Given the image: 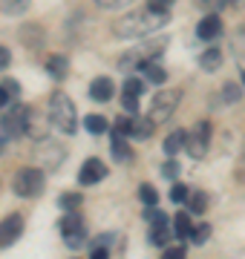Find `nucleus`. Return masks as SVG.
I'll list each match as a JSON object with an SVG mask.
<instances>
[{"mask_svg": "<svg viewBox=\"0 0 245 259\" xmlns=\"http://www.w3.org/2000/svg\"><path fill=\"white\" fill-rule=\"evenodd\" d=\"M153 130H156V121L150 118V115H133V133H130V139H150L153 136Z\"/></svg>", "mask_w": 245, "mask_h": 259, "instance_id": "nucleus-14", "label": "nucleus"}, {"mask_svg": "<svg viewBox=\"0 0 245 259\" xmlns=\"http://www.w3.org/2000/svg\"><path fill=\"white\" fill-rule=\"evenodd\" d=\"M139 199H142L144 204H159V190H156L153 185H147V182H144V185L139 187Z\"/></svg>", "mask_w": 245, "mask_h": 259, "instance_id": "nucleus-26", "label": "nucleus"}, {"mask_svg": "<svg viewBox=\"0 0 245 259\" xmlns=\"http://www.w3.org/2000/svg\"><path fill=\"white\" fill-rule=\"evenodd\" d=\"M188 196H190V187L182 185V182H176V185L170 187V202L182 204V202H188Z\"/></svg>", "mask_w": 245, "mask_h": 259, "instance_id": "nucleus-27", "label": "nucleus"}, {"mask_svg": "<svg viewBox=\"0 0 245 259\" xmlns=\"http://www.w3.org/2000/svg\"><path fill=\"white\" fill-rule=\"evenodd\" d=\"M110 256V250L104 248V245H98V248H93V259H107Z\"/></svg>", "mask_w": 245, "mask_h": 259, "instance_id": "nucleus-38", "label": "nucleus"}, {"mask_svg": "<svg viewBox=\"0 0 245 259\" xmlns=\"http://www.w3.org/2000/svg\"><path fill=\"white\" fill-rule=\"evenodd\" d=\"M199 66H202V72H217L219 66H222V49L208 47L205 52L199 55Z\"/></svg>", "mask_w": 245, "mask_h": 259, "instance_id": "nucleus-15", "label": "nucleus"}, {"mask_svg": "<svg viewBox=\"0 0 245 259\" xmlns=\"http://www.w3.org/2000/svg\"><path fill=\"white\" fill-rule=\"evenodd\" d=\"M234 179L239 185H245V141H242V150L236 156V164H234Z\"/></svg>", "mask_w": 245, "mask_h": 259, "instance_id": "nucleus-28", "label": "nucleus"}, {"mask_svg": "<svg viewBox=\"0 0 245 259\" xmlns=\"http://www.w3.org/2000/svg\"><path fill=\"white\" fill-rule=\"evenodd\" d=\"M101 9H124V6H130L133 0H95Z\"/></svg>", "mask_w": 245, "mask_h": 259, "instance_id": "nucleus-34", "label": "nucleus"}, {"mask_svg": "<svg viewBox=\"0 0 245 259\" xmlns=\"http://www.w3.org/2000/svg\"><path fill=\"white\" fill-rule=\"evenodd\" d=\"M104 176H107V164H104L101 158H87L84 164H81V170H78V185H98V182H104Z\"/></svg>", "mask_w": 245, "mask_h": 259, "instance_id": "nucleus-8", "label": "nucleus"}, {"mask_svg": "<svg viewBox=\"0 0 245 259\" xmlns=\"http://www.w3.org/2000/svg\"><path fill=\"white\" fill-rule=\"evenodd\" d=\"M84 124H87V130H90L93 136H104V133L110 130V121L104 118V115H98V112H93V115H87V118H84Z\"/></svg>", "mask_w": 245, "mask_h": 259, "instance_id": "nucleus-22", "label": "nucleus"}, {"mask_svg": "<svg viewBox=\"0 0 245 259\" xmlns=\"http://www.w3.org/2000/svg\"><path fill=\"white\" fill-rule=\"evenodd\" d=\"M173 233H176L179 239H190V233H193L190 210H179V213H176V219H173Z\"/></svg>", "mask_w": 245, "mask_h": 259, "instance_id": "nucleus-19", "label": "nucleus"}, {"mask_svg": "<svg viewBox=\"0 0 245 259\" xmlns=\"http://www.w3.org/2000/svg\"><path fill=\"white\" fill-rule=\"evenodd\" d=\"M61 158H64V150L58 147L55 141H44L40 144V164L47 167V170H58V164H61Z\"/></svg>", "mask_w": 245, "mask_h": 259, "instance_id": "nucleus-13", "label": "nucleus"}, {"mask_svg": "<svg viewBox=\"0 0 245 259\" xmlns=\"http://www.w3.org/2000/svg\"><path fill=\"white\" fill-rule=\"evenodd\" d=\"M113 93H115V87H113V81H110L107 75H98V78L90 83V98L98 101V104H107L110 98H113Z\"/></svg>", "mask_w": 245, "mask_h": 259, "instance_id": "nucleus-11", "label": "nucleus"}, {"mask_svg": "<svg viewBox=\"0 0 245 259\" xmlns=\"http://www.w3.org/2000/svg\"><path fill=\"white\" fill-rule=\"evenodd\" d=\"M170 20V12H159V9H150L147 12H133V15H124L118 23H115V37L121 40H142V37H150L156 35L161 26H168Z\"/></svg>", "mask_w": 245, "mask_h": 259, "instance_id": "nucleus-1", "label": "nucleus"}, {"mask_svg": "<svg viewBox=\"0 0 245 259\" xmlns=\"http://www.w3.org/2000/svg\"><path fill=\"white\" fill-rule=\"evenodd\" d=\"M3 139H6V133H0V153H3V147H6V141Z\"/></svg>", "mask_w": 245, "mask_h": 259, "instance_id": "nucleus-40", "label": "nucleus"}, {"mask_svg": "<svg viewBox=\"0 0 245 259\" xmlns=\"http://www.w3.org/2000/svg\"><path fill=\"white\" fill-rule=\"evenodd\" d=\"M211 239V225L202 222V225H193V233H190V242L193 245H205V242Z\"/></svg>", "mask_w": 245, "mask_h": 259, "instance_id": "nucleus-24", "label": "nucleus"}, {"mask_svg": "<svg viewBox=\"0 0 245 259\" xmlns=\"http://www.w3.org/2000/svg\"><path fill=\"white\" fill-rule=\"evenodd\" d=\"M144 83L139 81V78H124V87H121V107L130 115H136L139 112V95H142Z\"/></svg>", "mask_w": 245, "mask_h": 259, "instance_id": "nucleus-10", "label": "nucleus"}, {"mask_svg": "<svg viewBox=\"0 0 245 259\" xmlns=\"http://www.w3.org/2000/svg\"><path fill=\"white\" fill-rule=\"evenodd\" d=\"M161 176H165V179H176V176H179V161L168 158V161L161 164Z\"/></svg>", "mask_w": 245, "mask_h": 259, "instance_id": "nucleus-31", "label": "nucleus"}, {"mask_svg": "<svg viewBox=\"0 0 245 259\" xmlns=\"http://www.w3.org/2000/svg\"><path fill=\"white\" fill-rule=\"evenodd\" d=\"M113 133L130 136V133H133V115H130V118H118V121H115V124H113Z\"/></svg>", "mask_w": 245, "mask_h": 259, "instance_id": "nucleus-32", "label": "nucleus"}, {"mask_svg": "<svg viewBox=\"0 0 245 259\" xmlns=\"http://www.w3.org/2000/svg\"><path fill=\"white\" fill-rule=\"evenodd\" d=\"M9 64H12V52L3 47V44H0V69H6Z\"/></svg>", "mask_w": 245, "mask_h": 259, "instance_id": "nucleus-37", "label": "nucleus"}, {"mask_svg": "<svg viewBox=\"0 0 245 259\" xmlns=\"http://www.w3.org/2000/svg\"><path fill=\"white\" fill-rule=\"evenodd\" d=\"M29 115H32V110H29V107H23V104H18V107H12V110L0 118V127H3V133H6L9 139H18V136H23V133H26Z\"/></svg>", "mask_w": 245, "mask_h": 259, "instance_id": "nucleus-7", "label": "nucleus"}, {"mask_svg": "<svg viewBox=\"0 0 245 259\" xmlns=\"http://www.w3.org/2000/svg\"><path fill=\"white\" fill-rule=\"evenodd\" d=\"M66 69H69V61H66L64 55H52L47 61V72H49V78H52V81H64L66 75Z\"/></svg>", "mask_w": 245, "mask_h": 259, "instance_id": "nucleus-18", "label": "nucleus"}, {"mask_svg": "<svg viewBox=\"0 0 245 259\" xmlns=\"http://www.w3.org/2000/svg\"><path fill=\"white\" fill-rule=\"evenodd\" d=\"M81 204H84V196L81 193H61V199H58V207L61 210H81Z\"/></svg>", "mask_w": 245, "mask_h": 259, "instance_id": "nucleus-23", "label": "nucleus"}, {"mask_svg": "<svg viewBox=\"0 0 245 259\" xmlns=\"http://www.w3.org/2000/svg\"><path fill=\"white\" fill-rule=\"evenodd\" d=\"M20 233H23V216L9 213V216L0 222V248H9V245H15Z\"/></svg>", "mask_w": 245, "mask_h": 259, "instance_id": "nucleus-9", "label": "nucleus"}, {"mask_svg": "<svg viewBox=\"0 0 245 259\" xmlns=\"http://www.w3.org/2000/svg\"><path fill=\"white\" fill-rule=\"evenodd\" d=\"M113 158L115 161H121V164H127V161H133V150L130 144H127V136H121V133H113Z\"/></svg>", "mask_w": 245, "mask_h": 259, "instance_id": "nucleus-17", "label": "nucleus"}, {"mask_svg": "<svg viewBox=\"0 0 245 259\" xmlns=\"http://www.w3.org/2000/svg\"><path fill=\"white\" fill-rule=\"evenodd\" d=\"M242 87H245V72H242Z\"/></svg>", "mask_w": 245, "mask_h": 259, "instance_id": "nucleus-42", "label": "nucleus"}, {"mask_svg": "<svg viewBox=\"0 0 245 259\" xmlns=\"http://www.w3.org/2000/svg\"><path fill=\"white\" fill-rule=\"evenodd\" d=\"M179 101H182V93L179 90H161V93H156L153 95V101H150V115L156 124H165V121L176 112V107H179Z\"/></svg>", "mask_w": 245, "mask_h": 259, "instance_id": "nucleus-5", "label": "nucleus"}, {"mask_svg": "<svg viewBox=\"0 0 245 259\" xmlns=\"http://www.w3.org/2000/svg\"><path fill=\"white\" fill-rule=\"evenodd\" d=\"M9 98H12V95L6 93V87H0V110H3L6 104H9Z\"/></svg>", "mask_w": 245, "mask_h": 259, "instance_id": "nucleus-39", "label": "nucleus"}, {"mask_svg": "<svg viewBox=\"0 0 245 259\" xmlns=\"http://www.w3.org/2000/svg\"><path fill=\"white\" fill-rule=\"evenodd\" d=\"M199 3H208V6H214V0H199Z\"/></svg>", "mask_w": 245, "mask_h": 259, "instance_id": "nucleus-41", "label": "nucleus"}, {"mask_svg": "<svg viewBox=\"0 0 245 259\" xmlns=\"http://www.w3.org/2000/svg\"><path fill=\"white\" fill-rule=\"evenodd\" d=\"M208 207V196L205 193H190L188 196V210L190 213H205Z\"/></svg>", "mask_w": 245, "mask_h": 259, "instance_id": "nucleus-25", "label": "nucleus"}, {"mask_svg": "<svg viewBox=\"0 0 245 259\" xmlns=\"http://www.w3.org/2000/svg\"><path fill=\"white\" fill-rule=\"evenodd\" d=\"M208 144H211V121H196L193 130L188 133L185 150H188L190 158H202L208 153Z\"/></svg>", "mask_w": 245, "mask_h": 259, "instance_id": "nucleus-6", "label": "nucleus"}, {"mask_svg": "<svg viewBox=\"0 0 245 259\" xmlns=\"http://www.w3.org/2000/svg\"><path fill=\"white\" fill-rule=\"evenodd\" d=\"M170 236H176V233H170L168 219H165V222H153V228H150V242L156 245V248H165V245L170 242Z\"/></svg>", "mask_w": 245, "mask_h": 259, "instance_id": "nucleus-21", "label": "nucleus"}, {"mask_svg": "<svg viewBox=\"0 0 245 259\" xmlns=\"http://www.w3.org/2000/svg\"><path fill=\"white\" fill-rule=\"evenodd\" d=\"M222 98H225L228 104H236L239 98H242V93H239V87H236V83H231V81H228L225 87H222Z\"/></svg>", "mask_w": 245, "mask_h": 259, "instance_id": "nucleus-29", "label": "nucleus"}, {"mask_svg": "<svg viewBox=\"0 0 245 259\" xmlns=\"http://www.w3.org/2000/svg\"><path fill=\"white\" fill-rule=\"evenodd\" d=\"M0 6H3V12L15 15V12H23V9H26V0H0Z\"/></svg>", "mask_w": 245, "mask_h": 259, "instance_id": "nucleus-30", "label": "nucleus"}, {"mask_svg": "<svg viewBox=\"0 0 245 259\" xmlns=\"http://www.w3.org/2000/svg\"><path fill=\"white\" fill-rule=\"evenodd\" d=\"M44 185H47V176H44V170H38V167H23L12 179V190L20 199H35V196H40L44 193Z\"/></svg>", "mask_w": 245, "mask_h": 259, "instance_id": "nucleus-3", "label": "nucleus"}, {"mask_svg": "<svg viewBox=\"0 0 245 259\" xmlns=\"http://www.w3.org/2000/svg\"><path fill=\"white\" fill-rule=\"evenodd\" d=\"M173 3H176V0H147V6H150V9H159V12H170Z\"/></svg>", "mask_w": 245, "mask_h": 259, "instance_id": "nucleus-35", "label": "nucleus"}, {"mask_svg": "<svg viewBox=\"0 0 245 259\" xmlns=\"http://www.w3.org/2000/svg\"><path fill=\"white\" fill-rule=\"evenodd\" d=\"M139 69H142V72L147 75V81H153L156 87H161V83L168 81V69H165V66H159L156 61H153V58L142 61V64H139Z\"/></svg>", "mask_w": 245, "mask_h": 259, "instance_id": "nucleus-16", "label": "nucleus"}, {"mask_svg": "<svg viewBox=\"0 0 245 259\" xmlns=\"http://www.w3.org/2000/svg\"><path fill=\"white\" fill-rule=\"evenodd\" d=\"M49 121L61 133H66V136H72L78 130V112H75V104H72L69 95H64V93L49 95Z\"/></svg>", "mask_w": 245, "mask_h": 259, "instance_id": "nucleus-2", "label": "nucleus"}, {"mask_svg": "<svg viewBox=\"0 0 245 259\" xmlns=\"http://www.w3.org/2000/svg\"><path fill=\"white\" fill-rule=\"evenodd\" d=\"M61 236H64V242L72 250L87 245V222H84V216H81V210H69L61 219Z\"/></svg>", "mask_w": 245, "mask_h": 259, "instance_id": "nucleus-4", "label": "nucleus"}, {"mask_svg": "<svg viewBox=\"0 0 245 259\" xmlns=\"http://www.w3.org/2000/svg\"><path fill=\"white\" fill-rule=\"evenodd\" d=\"M185 256V245H165V259H182Z\"/></svg>", "mask_w": 245, "mask_h": 259, "instance_id": "nucleus-33", "label": "nucleus"}, {"mask_svg": "<svg viewBox=\"0 0 245 259\" xmlns=\"http://www.w3.org/2000/svg\"><path fill=\"white\" fill-rule=\"evenodd\" d=\"M196 35L202 37V40H217V37L222 35V20H219V15H208V18L199 20Z\"/></svg>", "mask_w": 245, "mask_h": 259, "instance_id": "nucleus-12", "label": "nucleus"}, {"mask_svg": "<svg viewBox=\"0 0 245 259\" xmlns=\"http://www.w3.org/2000/svg\"><path fill=\"white\" fill-rule=\"evenodd\" d=\"M185 141H188V130H173L168 139H165V153L168 156H176L179 150H185Z\"/></svg>", "mask_w": 245, "mask_h": 259, "instance_id": "nucleus-20", "label": "nucleus"}, {"mask_svg": "<svg viewBox=\"0 0 245 259\" xmlns=\"http://www.w3.org/2000/svg\"><path fill=\"white\" fill-rule=\"evenodd\" d=\"M3 87H6V93H9L12 98H18V95H20V83L18 81H12V78H9V81H3Z\"/></svg>", "mask_w": 245, "mask_h": 259, "instance_id": "nucleus-36", "label": "nucleus"}]
</instances>
